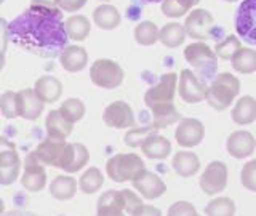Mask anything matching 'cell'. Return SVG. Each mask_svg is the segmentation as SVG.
Segmentation results:
<instances>
[{"mask_svg":"<svg viewBox=\"0 0 256 216\" xmlns=\"http://www.w3.org/2000/svg\"><path fill=\"white\" fill-rule=\"evenodd\" d=\"M132 182L133 188L148 200L158 198L166 192V184L162 181V178L157 176L156 173L146 170V168L136 174L132 180Z\"/></svg>","mask_w":256,"mask_h":216,"instance_id":"cell-14","label":"cell"},{"mask_svg":"<svg viewBox=\"0 0 256 216\" xmlns=\"http://www.w3.org/2000/svg\"><path fill=\"white\" fill-rule=\"evenodd\" d=\"M6 149H16V146H14L12 141H8L5 138H0V152L6 150Z\"/></svg>","mask_w":256,"mask_h":216,"instance_id":"cell-49","label":"cell"},{"mask_svg":"<svg viewBox=\"0 0 256 216\" xmlns=\"http://www.w3.org/2000/svg\"><path fill=\"white\" fill-rule=\"evenodd\" d=\"M142 170L144 162L138 154H117L106 164V173L116 182L132 181Z\"/></svg>","mask_w":256,"mask_h":216,"instance_id":"cell-4","label":"cell"},{"mask_svg":"<svg viewBox=\"0 0 256 216\" xmlns=\"http://www.w3.org/2000/svg\"><path fill=\"white\" fill-rule=\"evenodd\" d=\"M196 206L190 202L186 200H180V202H174L170 208H168L166 216H196Z\"/></svg>","mask_w":256,"mask_h":216,"instance_id":"cell-43","label":"cell"},{"mask_svg":"<svg viewBox=\"0 0 256 216\" xmlns=\"http://www.w3.org/2000/svg\"><path fill=\"white\" fill-rule=\"evenodd\" d=\"M24 172L21 176L22 188L29 192H40L46 184V172L44 168V164L36 157L34 152L28 154L24 158Z\"/></svg>","mask_w":256,"mask_h":216,"instance_id":"cell-9","label":"cell"},{"mask_svg":"<svg viewBox=\"0 0 256 216\" xmlns=\"http://www.w3.org/2000/svg\"><path fill=\"white\" fill-rule=\"evenodd\" d=\"M176 90L180 92L182 101H186L189 104H196L205 100L206 84L202 82L192 70L184 69L180 74V84L176 86Z\"/></svg>","mask_w":256,"mask_h":216,"instance_id":"cell-10","label":"cell"},{"mask_svg":"<svg viewBox=\"0 0 256 216\" xmlns=\"http://www.w3.org/2000/svg\"><path fill=\"white\" fill-rule=\"evenodd\" d=\"M30 10L38 12L42 14H48V16H54V18L62 20V13L61 8L56 4V0H30Z\"/></svg>","mask_w":256,"mask_h":216,"instance_id":"cell-40","label":"cell"},{"mask_svg":"<svg viewBox=\"0 0 256 216\" xmlns=\"http://www.w3.org/2000/svg\"><path fill=\"white\" fill-rule=\"evenodd\" d=\"M142 154L150 160H164L172 154V142L162 134H150L141 144Z\"/></svg>","mask_w":256,"mask_h":216,"instance_id":"cell-22","label":"cell"},{"mask_svg":"<svg viewBox=\"0 0 256 216\" xmlns=\"http://www.w3.org/2000/svg\"><path fill=\"white\" fill-rule=\"evenodd\" d=\"M8 22L0 18V70L5 66V52L8 46Z\"/></svg>","mask_w":256,"mask_h":216,"instance_id":"cell-44","label":"cell"},{"mask_svg":"<svg viewBox=\"0 0 256 216\" xmlns=\"http://www.w3.org/2000/svg\"><path fill=\"white\" fill-rule=\"evenodd\" d=\"M152 112V126L160 130V128H166L173 125L174 122H180L181 114L178 109L174 108L173 102H164V104H156V106L149 108Z\"/></svg>","mask_w":256,"mask_h":216,"instance_id":"cell-24","label":"cell"},{"mask_svg":"<svg viewBox=\"0 0 256 216\" xmlns=\"http://www.w3.org/2000/svg\"><path fill=\"white\" fill-rule=\"evenodd\" d=\"M77 192V181L72 176H56L50 184V194L56 200H69Z\"/></svg>","mask_w":256,"mask_h":216,"instance_id":"cell-30","label":"cell"},{"mask_svg":"<svg viewBox=\"0 0 256 216\" xmlns=\"http://www.w3.org/2000/svg\"><path fill=\"white\" fill-rule=\"evenodd\" d=\"M240 182L245 189L256 192V158L244 165L242 172H240Z\"/></svg>","mask_w":256,"mask_h":216,"instance_id":"cell-41","label":"cell"},{"mask_svg":"<svg viewBox=\"0 0 256 216\" xmlns=\"http://www.w3.org/2000/svg\"><path fill=\"white\" fill-rule=\"evenodd\" d=\"M4 213V202H2V198H0V214Z\"/></svg>","mask_w":256,"mask_h":216,"instance_id":"cell-51","label":"cell"},{"mask_svg":"<svg viewBox=\"0 0 256 216\" xmlns=\"http://www.w3.org/2000/svg\"><path fill=\"white\" fill-rule=\"evenodd\" d=\"M45 126H46V134L48 136H54V138L66 140L68 136L72 133L74 124L69 122V120L60 112V109H54V110H50V114L46 116Z\"/></svg>","mask_w":256,"mask_h":216,"instance_id":"cell-25","label":"cell"},{"mask_svg":"<svg viewBox=\"0 0 256 216\" xmlns=\"http://www.w3.org/2000/svg\"><path fill=\"white\" fill-rule=\"evenodd\" d=\"M200 189H202L206 196H216L224 190L228 184V166L224 162L214 160V162L208 164L205 172L200 176Z\"/></svg>","mask_w":256,"mask_h":216,"instance_id":"cell-8","label":"cell"},{"mask_svg":"<svg viewBox=\"0 0 256 216\" xmlns=\"http://www.w3.org/2000/svg\"><path fill=\"white\" fill-rule=\"evenodd\" d=\"M0 110L6 118L18 117V108H16V92H5L0 96Z\"/></svg>","mask_w":256,"mask_h":216,"instance_id":"cell-42","label":"cell"},{"mask_svg":"<svg viewBox=\"0 0 256 216\" xmlns=\"http://www.w3.org/2000/svg\"><path fill=\"white\" fill-rule=\"evenodd\" d=\"M176 86H178V76L174 72H168L160 77L158 82L150 86L144 94V102L148 108L156 106V104H164V102H173Z\"/></svg>","mask_w":256,"mask_h":216,"instance_id":"cell-7","label":"cell"},{"mask_svg":"<svg viewBox=\"0 0 256 216\" xmlns=\"http://www.w3.org/2000/svg\"><path fill=\"white\" fill-rule=\"evenodd\" d=\"M34 92L42 100V102L52 104L58 101L60 96L62 94V84L53 76H44L37 78V82L34 85Z\"/></svg>","mask_w":256,"mask_h":216,"instance_id":"cell-23","label":"cell"},{"mask_svg":"<svg viewBox=\"0 0 256 216\" xmlns=\"http://www.w3.org/2000/svg\"><path fill=\"white\" fill-rule=\"evenodd\" d=\"M122 196H124V200H125V212L130 213L134 210V208H138L140 205H142V200L134 194V192H132L130 189H124L122 190Z\"/></svg>","mask_w":256,"mask_h":216,"instance_id":"cell-45","label":"cell"},{"mask_svg":"<svg viewBox=\"0 0 256 216\" xmlns=\"http://www.w3.org/2000/svg\"><path fill=\"white\" fill-rule=\"evenodd\" d=\"M0 216H37V214L29 213V212H22V210H13V212H8V213H2Z\"/></svg>","mask_w":256,"mask_h":216,"instance_id":"cell-48","label":"cell"},{"mask_svg":"<svg viewBox=\"0 0 256 216\" xmlns=\"http://www.w3.org/2000/svg\"><path fill=\"white\" fill-rule=\"evenodd\" d=\"M184 58L190 64L192 68L197 70V77L206 84V80H210L216 76V68H218V56L210 46L204 42H196L188 45L184 50Z\"/></svg>","mask_w":256,"mask_h":216,"instance_id":"cell-3","label":"cell"},{"mask_svg":"<svg viewBox=\"0 0 256 216\" xmlns=\"http://www.w3.org/2000/svg\"><path fill=\"white\" fill-rule=\"evenodd\" d=\"M90 152L80 142H66V148L58 162V166L66 173H77L88 164Z\"/></svg>","mask_w":256,"mask_h":216,"instance_id":"cell-11","label":"cell"},{"mask_svg":"<svg viewBox=\"0 0 256 216\" xmlns=\"http://www.w3.org/2000/svg\"><path fill=\"white\" fill-rule=\"evenodd\" d=\"M133 4L136 5H148V4H158V2H164V0H132Z\"/></svg>","mask_w":256,"mask_h":216,"instance_id":"cell-50","label":"cell"},{"mask_svg":"<svg viewBox=\"0 0 256 216\" xmlns=\"http://www.w3.org/2000/svg\"><path fill=\"white\" fill-rule=\"evenodd\" d=\"M64 148H66V140L54 138V136L46 134V138L38 144L34 154L44 165L58 166V162L64 152Z\"/></svg>","mask_w":256,"mask_h":216,"instance_id":"cell-18","label":"cell"},{"mask_svg":"<svg viewBox=\"0 0 256 216\" xmlns=\"http://www.w3.org/2000/svg\"><path fill=\"white\" fill-rule=\"evenodd\" d=\"M205 136L204 124L197 118H181L174 132L176 142L182 148H196Z\"/></svg>","mask_w":256,"mask_h":216,"instance_id":"cell-15","label":"cell"},{"mask_svg":"<svg viewBox=\"0 0 256 216\" xmlns=\"http://www.w3.org/2000/svg\"><path fill=\"white\" fill-rule=\"evenodd\" d=\"M194 6L192 0H164L162 13L166 18H181Z\"/></svg>","mask_w":256,"mask_h":216,"instance_id":"cell-37","label":"cell"},{"mask_svg":"<svg viewBox=\"0 0 256 216\" xmlns=\"http://www.w3.org/2000/svg\"><path fill=\"white\" fill-rule=\"evenodd\" d=\"M230 61L232 68L240 74H253L256 70V52L252 50V48L240 46Z\"/></svg>","mask_w":256,"mask_h":216,"instance_id":"cell-32","label":"cell"},{"mask_svg":"<svg viewBox=\"0 0 256 216\" xmlns=\"http://www.w3.org/2000/svg\"><path fill=\"white\" fill-rule=\"evenodd\" d=\"M232 120L237 125H250L256 120V100L253 96H242L234 109H232Z\"/></svg>","mask_w":256,"mask_h":216,"instance_id":"cell-27","label":"cell"},{"mask_svg":"<svg viewBox=\"0 0 256 216\" xmlns=\"http://www.w3.org/2000/svg\"><path fill=\"white\" fill-rule=\"evenodd\" d=\"M240 46H242V44L236 36H228L224 40L216 44L214 54L221 60H232V56L237 53Z\"/></svg>","mask_w":256,"mask_h":216,"instance_id":"cell-39","label":"cell"},{"mask_svg":"<svg viewBox=\"0 0 256 216\" xmlns=\"http://www.w3.org/2000/svg\"><path fill=\"white\" fill-rule=\"evenodd\" d=\"M104 124L110 128H117V130H124V128L134 126L136 120L133 109L128 106L125 101H114L104 109L102 114Z\"/></svg>","mask_w":256,"mask_h":216,"instance_id":"cell-13","label":"cell"},{"mask_svg":"<svg viewBox=\"0 0 256 216\" xmlns=\"http://www.w3.org/2000/svg\"><path fill=\"white\" fill-rule=\"evenodd\" d=\"M93 21L96 22V26L100 29L104 30H112L116 29L122 18H120V13L116 6L108 5V4H102L98 8H94L93 12Z\"/></svg>","mask_w":256,"mask_h":216,"instance_id":"cell-28","label":"cell"},{"mask_svg":"<svg viewBox=\"0 0 256 216\" xmlns=\"http://www.w3.org/2000/svg\"><path fill=\"white\" fill-rule=\"evenodd\" d=\"M172 165H173V170L180 176H182V178H189V176H194L198 172L200 160L194 152L180 150L174 154Z\"/></svg>","mask_w":256,"mask_h":216,"instance_id":"cell-26","label":"cell"},{"mask_svg":"<svg viewBox=\"0 0 256 216\" xmlns=\"http://www.w3.org/2000/svg\"><path fill=\"white\" fill-rule=\"evenodd\" d=\"M184 40H186V30L178 22H168L158 30V42H162L168 48L180 46L184 44Z\"/></svg>","mask_w":256,"mask_h":216,"instance_id":"cell-31","label":"cell"},{"mask_svg":"<svg viewBox=\"0 0 256 216\" xmlns=\"http://www.w3.org/2000/svg\"><path fill=\"white\" fill-rule=\"evenodd\" d=\"M90 78L96 86L104 90H114L122 85L125 74L116 61L96 60L90 68Z\"/></svg>","mask_w":256,"mask_h":216,"instance_id":"cell-5","label":"cell"},{"mask_svg":"<svg viewBox=\"0 0 256 216\" xmlns=\"http://www.w3.org/2000/svg\"><path fill=\"white\" fill-rule=\"evenodd\" d=\"M64 29H66V34L69 38L82 42V40H85L88 34H90L92 24H90V20L85 18V16L74 14L64 21Z\"/></svg>","mask_w":256,"mask_h":216,"instance_id":"cell-29","label":"cell"},{"mask_svg":"<svg viewBox=\"0 0 256 216\" xmlns=\"http://www.w3.org/2000/svg\"><path fill=\"white\" fill-rule=\"evenodd\" d=\"M157 133V128H154L152 125H148V126H140V128H133L132 130H128L126 134H125V144L128 148H138L144 142V140L148 138V136Z\"/></svg>","mask_w":256,"mask_h":216,"instance_id":"cell-38","label":"cell"},{"mask_svg":"<svg viewBox=\"0 0 256 216\" xmlns=\"http://www.w3.org/2000/svg\"><path fill=\"white\" fill-rule=\"evenodd\" d=\"M212 29H213V16L210 14V12L204 10V8L192 10L186 18V22H184L186 34L197 40L210 38Z\"/></svg>","mask_w":256,"mask_h":216,"instance_id":"cell-12","label":"cell"},{"mask_svg":"<svg viewBox=\"0 0 256 216\" xmlns=\"http://www.w3.org/2000/svg\"><path fill=\"white\" fill-rule=\"evenodd\" d=\"M206 216H234L236 204L229 197H216L205 206Z\"/></svg>","mask_w":256,"mask_h":216,"instance_id":"cell-35","label":"cell"},{"mask_svg":"<svg viewBox=\"0 0 256 216\" xmlns=\"http://www.w3.org/2000/svg\"><path fill=\"white\" fill-rule=\"evenodd\" d=\"M8 38L22 50L48 60L58 58L69 40L62 20L30 8L8 22Z\"/></svg>","mask_w":256,"mask_h":216,"instance_id":"cell-1","label":"cell"},{"mask_svg":"<svg viewBox=\"0 0 256 216\" xmlns=\"http://www.w3.org/2000/svg\"><path fill=\"white\" fill-rule=\"evenodd\" d=\"M21 158L16 149H6L0 152V184L10 186L20 178Z\"/></svg>","mask_w":256,"mask_h":216,"instance_id":"cell-19","label":"cell"},{"mask_svg":"<svg viewBox=\"0 0 256 216\" xmlns=\"http://www.w3.org/2000/svg\"><path fill=\"white\" fill-rule=\"evenodd\" d=\"M226 149L236 158L250 157L256 149V140L250 132L237 130L229 134V138L226 141Z\"/></svg>","mask_w":256,"mask_h":216,"instance_id":"cell-17","label":"cell"},{"mask_svg":"<svg viewBox=\"0 0 256 216\" xmlns=\"http://www.w3.org/2000/svg\"><path fill=\"white\" fill-rule=\"evenodd\" d=\"M134 40L140 45L149 46L158 42V29L152 21H142L134 28Z\"/></svg>","mask_w":256,"mask_h":216,"instance_id":"cell-34","label":"cell"},{"mask_svg":"<svg viewBox=\"0 0 256 216\" xmlns=\"http://www.w3.org/2000/svg\"><path fill=\"white\" fill-rule=\"evenodd\" d=\"M196 216H200V214H196Z\"/></svg>","mask_w":256,"mask_h":216,"instance_id":"cell-56","label":"cell"},{"mask_svg":"<svg viewBox=\"0 0 256 216\" xmlns=\"http://www.w3.org/2000/svg\"><path fill=\"white\" fill-rule=\"evenodd\" d=\"M4 4V0H0V5H2Z\"/></svg>","mask_w":256,"mask_h":216,"instance_id":"cell-54","label":"cell"},{"mask_svg":"<svg viewBox=\"0 0 256 216\" xmlns=\"http://www.w3.org/2000/svg\"><path fill=\"white\" fill-rule=\"evenodd\" d=\"M104 184V176L96 166L88 168L85 173H82L77 186L84 194H94L96 190H100Z\"/></svg>","mask_w":256,"mask_h":216,"instance_id":"cell-33","label":"cell"},{"mask_svg":"<svg viewBox=\"0 0 256 216\" xmlns=\"http://www.w3.org/2000/svg\"><path fill=\"white\" fill-rule=\"evenodd\" d=\"M200 2V0H192V4H194V5H197Z\"/></svg>","mask_w":256,"mask_h":216,"instance_id":"cell-52","label":"cell"},{"mask_svg":"<svg viewBox=\"0 0 256 216\" xmlns=\"http://www.w3.org/2000/svg\"><path fill=\"white\" fill-rule=\"evenodd\" d=\"M88 0H56V4L61 8V12L74 13L78 12L80 8H84Z\"/></svg>","mask_w":256,"mask_h":216,"instance_id":"cell-46","label":"cell"},{"mask_svg":"<svg viewBox=\"0 0 256 216\" xmlns=\"http://www.w3.org/2000/svg\"><path fill=\"white\" fill-rule=\"evenodd\" d=\"M236 30L244 42L256 45V0H244L236 14Z\"/></svg>","mask_w":256,"mask_h":216,"instance_id":"cell-6","label":"cell"},{"mask_svg":"<svg viewBox=\"0 0 256 216\" xmlns=\"http://www.w3.org/2000/svg\"><path fill=\"white\" fill-rule=\"evenodd\" d=\"M16 108H18V117L37 120L44 112V102L32 88H24L16 93Z\"/></svg>","mask_w":256,"mask_h":216,"instance_id":"cell-16","label":"cell"},{"mask_svg":"<svg viewBox=\"0 0 256 216\" xmlns=\"http://www.w3.org/2000/svg\"><path fill=\"white\" fill-rule=\"evenodd\" d=\"M102 2H108V0H102Z\"/></svg>","mask_w":256,"mask_h":216,"instance_id":"cell-55","label":"cell"},{"mask_svg":"<svg viewBox=\"0 0 256 216\" xmlns=\"http://www.w3.org/2000/svg\"><path fill=\"white\" fill-rule=\"evenodd\" d=\"M224 2H236V0H224Z\"/></svg>","mask_w":256,"mask_h":216,"instance_id":"cell-53","label":"cell"},{"mask_svg":"<svg viewBox=\"0 0 256 216\" xmlns=\"http://www.w3.org/2000/svg\"><path fill=\"white\" fill-rule=\"evenodd\" d=\"M238 92H240L238 78L229 74V72H222V74L214 76L212 84L206 86L205 100L213 109L221 112L226 110L230 106V102H234Z\"/></svg>","mask_w":256,"mask_h":216,"instance_id":"cell-2","label":"cell"},{"mask_svg":"<svg viewBox=\"0 0 256 216\" xmlns=\"http://www.w3.org/2000/svg\"><path fill=\"white\" fill-rule=\"evenodd\" d=\"M125 200L122 190H106L98 200L96 216H125Z\"/></svg>","mask_w":256,"mask_h":216,"instance_id":"cell-20","label":"cell"},{"mask_svg":"<svg viewBox=\"0 0 256 216\" xmlns=\"http://www.w3.org/2000/svg\"><path fill=\"white\" fill-rule=\"evenodd\" d=\"M60 62L64 70L68 72H80L88 64V53L84 46L70 45L66 46L60 54Z\"/></svg>","mask_w":256,"mask_h":216,"instance_id":"cell-21","label":"cell"},{"mask_svg":"<svg viewBox=\"0 0 256 216\" xmlns=\"http://www.w3.org/2000/svg\"><path fill=\"white\" fill-rule=\"evenodd\" d=\"M60 112L69 122L76 124L78 120H82V117L85 116V104L78 98H69L61 104Z\"/></svg>","mask_w":256,"mask_h":216,"instance_id":"cell-36","label":"cell"},{"mask_svg":"<svg viewBox=\"0 0 256 216\" xmlns=\"http://www.w3.org/2000/svg\"><path fill=\"white\" fill-rule=\"evenodd\" d=\"M132 216H162V212L157 206L152 205H140L138 208H134L132 212Z\"/></svg>","mask_w":256,"mask_h":216,"instance_id":"cell-47","label":"cell"}]
</instances>
